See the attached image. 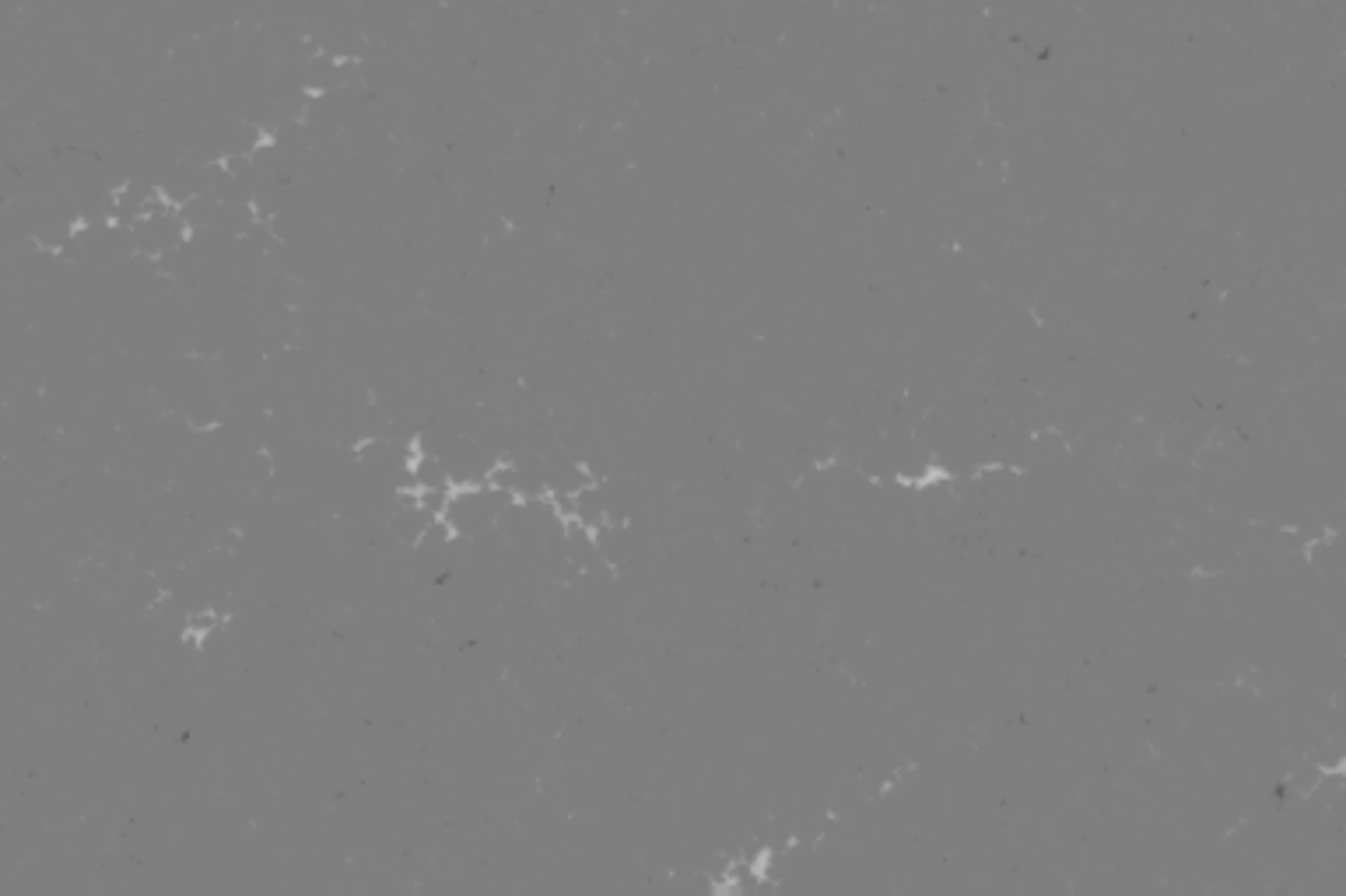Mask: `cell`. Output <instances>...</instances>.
Instances as JSON below:
<instances>
[{
	"label": "cell",
	"instance_id": "6da1fadb",
	"mask_svg": "<svg viewBox=\"0 0 1346 896\" xmlns=\"http://www.w3.org/2000/svg\"><path fill=\"white\" fill-rule=\"evenodd\" d=\"M225 623V613H218V610H200V613H190L183 620V641L186 645H204V641H211V634Z\"/></svg>",
	"mask_w": 1346,
	"mask_h": 896
}]
</instances>
